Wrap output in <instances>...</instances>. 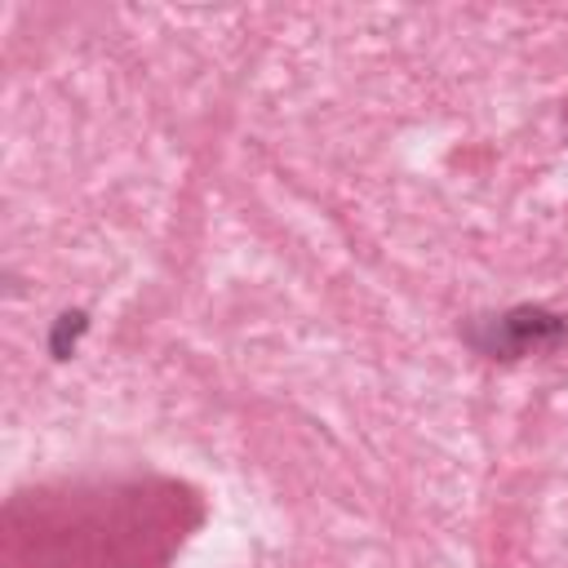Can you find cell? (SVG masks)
Returning a JSON list of instances; mask_svg holds the SVG:
<instances>
[{
  "instance_id": "3",
  "label": "cell",
  "mask_w": 568,
  "mask_h": 568,
  "mask_svg": "<svg viewBox=\"0 0 568 568\" xmlns=\"http://www.w3.org/2000/svg\"><path fill=\"white\" fill-rule=\"evenodd\" d=\"M564 115H568V111H564Z\"/></svg>"
},
{
  "instance_id": "2",
  "label": "cell",
  "mask_w": 568,
  "mask_h": 568,
  "mask_svg": "<svg viewBox=\"0 0 568 568\" xmlns=\"http://www.w3.org/2000/svg\"><path fill=\"white\" fill-rule=\"evenodd\" d=\"M84 333H89V311H80V306H71V311H62L53 324H49V337H44V346H49V359H71L75 355V346L84 342Z\"/></svg>"
},
{
  "instance_id": "1",
  "label": "cell",
  "mask_w": 568,
  "mask_h": 568,
  "mask_svg": "<svg viewBox=\"0 0 568 568\" xmlns=\"http://www.w3.org/2000/svg\"><path fill=\"white\" fill-rule=\"evenodd\" d=\"M466 342L488 355V359H519L528 351H541V346H555L564 333H568V315L550 311V306H510L501 315H479L470 320L466 328Z\"/></svg>"
}]
</instances>
